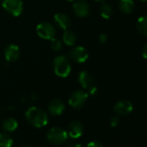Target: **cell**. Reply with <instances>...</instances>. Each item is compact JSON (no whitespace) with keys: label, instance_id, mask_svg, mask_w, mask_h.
Instances as JSON below:
<instances>
[{"label":"cell","instance_id":"6da1fadb","mask_svg":"<svg viewBox=\"0 0 147 147\" xmlns=\"http://www.w3.org/2000/svg\"><path fill=\"white\" fill-rule=\"evenodd\" d=\"M25 118L29 124L37 128L45 126L49 121L47 113L44 110L36 107H31L26 111Z\"/></svg>","mask_w":147,"mask_h":147},{"label":"cell","instance_id":"7a4b0ae2","mask_svg":"<svg viewBox=\"0 0 147 147\" xmlns=\"http://www.w3.org/2000/svg\"><path fill=\"white\" fill-rule=\"evenodd\" d=\"M53 67L55 75L62 78L67 77L71 72V64L69 60L64 55H58L54 59Z\"/></svg>","mask_w":147,"mask_h":147},{"label":"cell","instance_id":"3957f363","mask_svg":"<svg viewBox=\"0 0 147 147\" xmlns=\"http://www.w3.org/2000/svg\"><path fill=\"white\" fill-rule=\"evenodd\" d=\"M67 132L61 127L55 126L49 129L47 132L48 141L54 145H61L67 140Z\"/></svg>","mask_w":147,"mask_h":147},{"label":"cell","instance_id":"277c9868","mask_svg":"<svg viewBox=\"0 0 147 147\" xmlns=\"http://www.w3.org/2000/svg\"><path fill=\"white\" fill-rule=\"evenodd\" d=\"M88 99V94L86 91L76 90L71 94L68 100V103L70 107H73L74 109H80L82 107H84Z\"/></svg>","mask_w":147,"mask_h":147},{"label":"cell","instance_id":"5b68a950","mask_svg":"<svg viewBox=\"0 0 147 147\" xmlns=\"http://www.w3.org/2000/svg\"><path fill=\"white\" fill-rule=\"evenodd\" d=\"M4 9L14 17H18L23 12V1L22 0H2Z\"/></svg>","mask_w":147,"mask_h":147},{"label":"cell","instance_id":"8992f818","mask_svg":"<svg viewBox=\"0 0 147 147\" xmlns=\"http://www.w3.org/2000/svg\"><path fill=\"white\" fill-rule=\"evenodd\" d=\"M36 33L41 38L51 40L55 36V29L51 24L43 22L36 26Z\"/></svg>","mask_w":147,"mask_h":147},{"label":"cell","instance_id":"52a82bcc","mask_svg":"<svg viewBox=\"0 0 147 147\" xmlns=\"http://www.w3.org/2000/svg\"><path fill=\"white\" fill-rule=\"evenodd\" d=\"M69 58L78 63H82L85 62L88 58V53L86 50L85 48L82 46H77L76 48L72 49L69 51Z\"/></svg>","mask_w":147,"mask_h":147},{"label":"cell","instance_id":"ba28073f","mask_svg":"<svg viewBox=\"0 0 147 147\" xmlns=\"http://www.w3.org/2000/svg\"><path fill=\"white\" fill-rule=\"evenodd\" d=\"M79 82L82 85V87L86 89L88 92H89L92 88L95 87L94 85V78L92 74H90L88 71H82L79 74L78 77Z\"/></svg>","mask_w":147,"mask_h":147},{"label":"cell","instance_id":"9c48e42d","mask_svg":"<svg viewBox=\"0 0 147 147\" xmlns=\"http://www.w3.org/2000/svg\"><path fill=\"white\" fill-rule=\"evenodd\" d=\"M84 131V125L80 120H73L67 127V135L73 138H80Z\"/></svg>","mask_w":147,"mask_h":147},{"label":"cell","instance_id":"30bf717a","mask_svg":"<svg viewBox=\"0 0 147 147\" xmlns=\"http://www.w3.org/2000/svg\"><path fill=\"white\" fill-rule=\"evenodd\" d=\"M74 12L79 18H86L90 12L89 4L86 0H79L74 4Z\"/></svg>","mask_w":147,"mask_h":147},{"label":"cell","instance_id":"8fae6325","mask_svg":"<svg viewBox=\"0 0 147 147\" xmlns=\"http://www.w3.org/2000/svg\"><path fill=\"white\" fill-rule=\"evenodd\" d=\"M132 110H133V106L128 100H119L115 104L113 107L114 113L121 116H125L130 114L132 112Z\"/></svg>","mask_w":147,"mask_h":147},{"label":"cell","instance_id":"7c38bea8","mask_svg":"<svg viewBox=\"0 0 147 147\" xmlns=\"http://www.w3.org/2000/svg\"><path fill=\"white\" fill-rule=\"evenodd\" d=\"M49 113L53 116L61 115L65 110V103L61 99H55L50 101L48 107Z\"/></svg>","mask_w":147,"mask_h":147},{"label":"cell","instance_id":"4fadbf2b","mask_svg":"<svg viewBox=\"0 0 147 147\" xmlns=\"http://www.w3.org/2000/svg\"><path fill=\"white\" fill-rule=\"evenodd\" d=\"M20 49L16 44H9L5 49V57L7 61H16L20 57Z\"/></svg>","mask_w":147,"mask_h":147},{"label":"cell","instance_id":"5bb4252c","mask_svg":"<svg viewBox=\"0 0 147 147\" xmlns=\"http://www.w3.org/2000/svg\"><path fill=\"white\" fill-rule=\"evenodd\" d=\"M54 20L55 22V24L62 30H67L69 29V27L71 26V19L70 18L64 14V13H57L55 15L54 17Z\"/></svg>","mask_w":147,"mask_h":147},{"label":"cell","instance_id":"9a60e30c","mask_svg":"<svg viewBox=\"0 0 147 147\" xmlns=\"http://www.w3.org/2000/svg\"><path fill=\"white\" fill-rule=\"evenodd\" d=\"M18 121L14 118H11V117L5 119L2 122V128L5 131H8V132L14 131L18 128Z\"/></svg>","mask_w":147,"mask_h":147},{"label":"cell","instance_id":"2e32d148","mask_svg":"<svg viewBox=\"0 0 147 147\" xmlns=\"http://www.w3.org/2000/svg\"><path fill=\"white\" fill-rule=\"evenodd\" d=\"M134 2L132 0H120L119 3V8L120 11L125 14L131 13L134 10Z\"/></svg>","mask_w":147,"mask_h":147},{"label":"cell","instance_id":"e0dca14e","mask_svg":"<svg viewBox=\"0 0 147 147\" xmlns=\"http://www.w3.org/2000/svg\"><path fill=\"white\" fill-rule=\"evenodd\" d=\"M62 39H63V42L65 44H67L68 46H72V45H74V44L76 42V41H77V36H76V34L74 32V31L67 30L64 32V35H63V38Z\"/></svg>","mask_w":147,"mask_h":147},{"label":"cell","instance_id":"ac0fdd59","mask_svg":"<svg viewBox=\"0 0 147 147\" xmlns=\"http://www.w3.org/2000/svg\"><path fill=\"white\" fill-rule=\"evenodd\" d=\"M137 29L141 35L147 36V16L140 17L138 19Z\"/></svg>","mask_w":147,"mask_h":147},{"label":"cell","instance_id":"d6986e66","mask_svg":"<svg viewBox=\"0 0 147 147\" xmlns=\"http://www.w3.org/2000/svg\"><path fill=\"white\" fill-rule=\"evenodd\" d=\"M13 139L7 133H0V147H12Z\"/></svg>","mask_w":147,"mask_h":147},{"label":"cell","instance_id":"ffe728a7","mask_svg":"<svg viewBox=\"0 0 147 147\" xmlns=\"http://www.w3.org/2000/svg\"><path fill=\"white\" fill-rule=\"evenodd\" d=\"M113 10L109 4H103L100 7V14L104 18H110L113 15Z\"/></svg>","mask_w":147,"mask_h":147},{"label":"cell","instance_id":"44dd1931","mask_svg":"<svg viewBox=\"0 0 147 147\" xmlns=\"http://www.w3.org/2000/svg\"><path fill=\"white\" fill-rule=\"evenodd\" d=\"M50 48L54 51H59L62 48V42L60 40H58V39H56V38L54 37L50 41Z\"/></svg>","mask_w":147,"mask_h":147},{"label":"cell","instance_id":"7402d4cb","mask_svg":"<svg viewBox=\"0 0 147 147\" xmlns=\"http://www.w3.org/2000/svg\"><path fill=\"white\" fill-rule=\"evenodd\" d=\"M109 123H110V125L112 127H116L119 124V119L118 116H113L110 118V120H109Z\"/></svg>","mask_w":147,"mask_h":147},{"label":"cell","instance_id":"603a6c76","mask_svg":"<svg viewBox=\"0 0 147 147\" xmlns=\"http://www.w3.org/2000/svg\"><path fill=\"white\" fill-rule=\"evenodd\" d=\"M87 147H103V144L100 141H98V140H94V141H91L88 144Z\"/></svg>","mask_w":147,"mask_h":147},{"label":"cell","instance_id":"cb8c5ba5","mask_svg":"<svg viewBox=\"0 0 147 147\" xmlns=\"http://www.w3.org/2000/svg\"><path fill=\"white\" fill-rule=\"evenodd\" d=\"M107 39H108V37H107V34H101V35L100 36V37H99V40H100V42L101 43L107 42Z\"/></svg>","mask_w":147,"mask_h":147},{"label":"cell","instance_id":"d4e9b609","mask_svg":"<svg viewBox=\"0 0 147 147\" xmlns=\"http://www.w3.org/2000/svg\"><path fill=\"white\" fill-rule=\"evenodd\" d=\"M142 55H143L144 58L147 59V44H145L144 46L143 49H142Z\"/></svg>","mask_w":147,"mask_h":147},{"label":"cell","instance_id":"484cf974","mask_svg":"<svg viewBox=\"0 0 147 147\" xmlns=\"http://www.w3.org/2000/svg\"><path fill=\"white\" fill-rule=\"evenodd\" d=\"M69 147H83V146L82 144H73V145H71Z\"/></svg>","mask_w":147,"mask_h":147},{"label":"cell","instance_id":"4316f807","mask_svg":"<svg viewBox=\"0 0 147 147\" xmlns=\"http://www.w3.org/2000/svg\"><path fill=\"white\" fill-rule=\"evenodd\" d=\"M96 1L100 2V3H103V2H105V1H106V0H96Z\"/></svg>","mask_w":147,"mask_h":147},{"label":"cell","instance_id":"83f0119b","mask_svg":"<svg viewBox=\"0 0 147 147\" xmlns=\"http://www.w3.org/2000/svg\"><path fill=\"white\" fill-rule=\"evenodd\" d=\"M138 1H142V2H144V1H146V0H138Z\"/></svg>","mask_w":147,"mask_h":147},{"label":"cell","instance_id":"f1b7e54d","mask_svg":"<svg viewBox=\"0 0 147 147\" xmlns=\"http://www.w3.org/2000/svg\"><path fill=\"white\" fill-rule=\"evenodd\" d=\"M20 147H29V146H27V145H22V146H20Z\"/></svg>","mask_w":147,"mask_h":147},{"label":"cell","instance_id":"f546056e","mask_svg":"<svg viewBox=\"0 0 147 147\" xmlns=\"http://www.w3.org/2000/svg\"><path fill=\"white\" fill-rule=\"evenodd\" d=\"M68 1H75V0H68Z\"/></svg>","mask_w":147,"mask_h":147}]
</instances>
